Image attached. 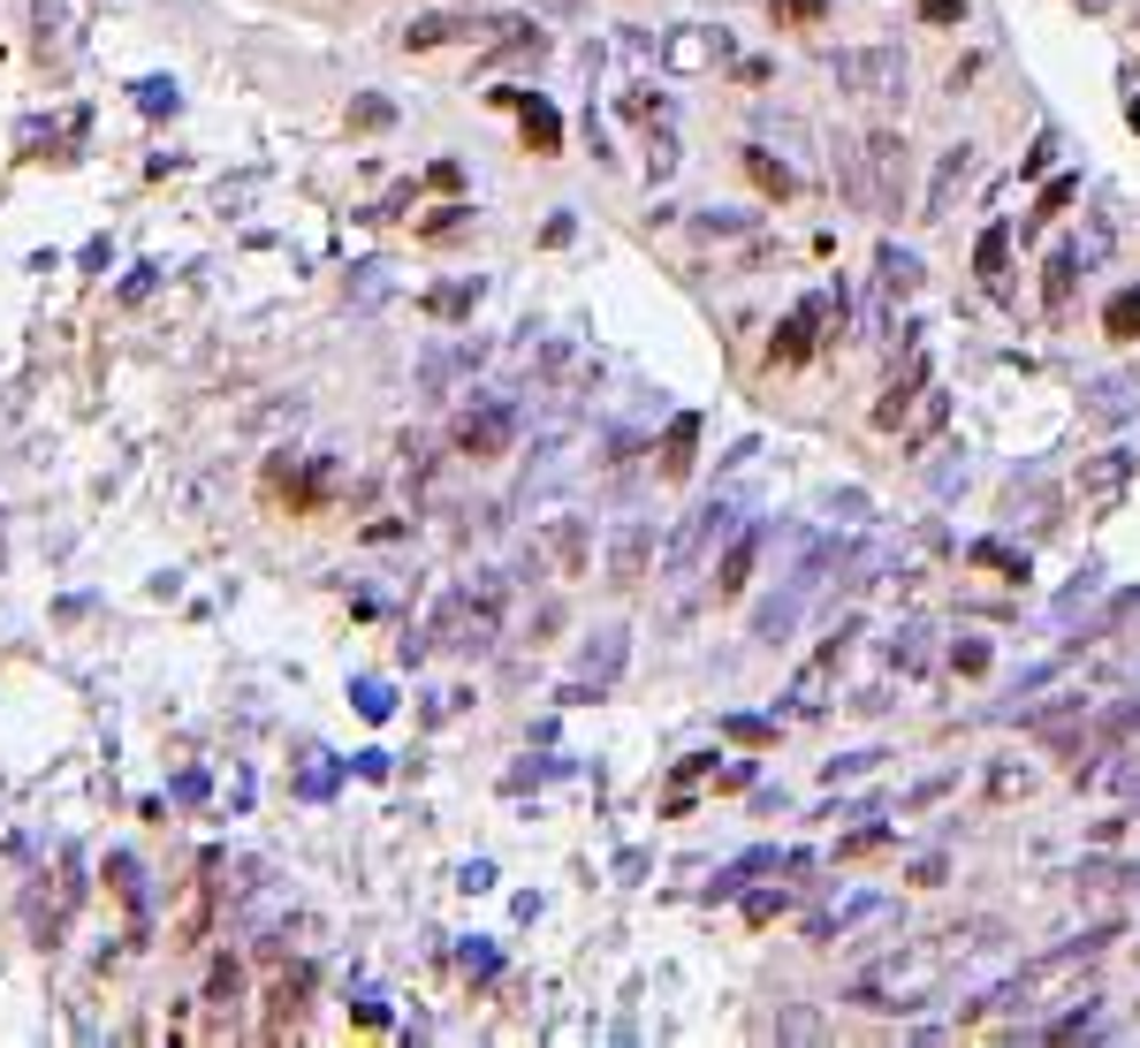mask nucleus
Wrapping results in <instances>:
<instances>
[{
  "mask_svg": "<svg viewBox=\"0 0 1140 1048\" xmlns=\"http://www.w3.org/2000/svg\"><path fill=\"white\" fill-rule=\"evenodd\" d=\"M958 950H973L966 934H935V942H913V950H897V958L867 964V972L851 980V1003L859 1010H920V1003H935V988H943V972H951Z\"/></svg>",
  "mask_w": 1140,
  "mask_h": 1048,
  "instance_id": "f257e3e1",
  "label": "nucleus"
},
{
  "mask_svg": "<svg viewBox=\"0 0 1140 1048\" xmlns=\"http://www.w3.org/2000/svg\"><path fill=\"white\" fill-rule=\"evenodd\" d=\"M837 327H845V282H837V290H813L806 304H791L783 327H776V342H768V358H776V365H806Z\"/></svg>",
  "mask_w": 1140,
  "mask_h": 1048,
  "instance_id": "f03ea898",
  "label": "nucleus"
},
{
  "mask_svg": "<svg viewBox=\"0 0 1140 1048\" xmlns=\"http://www.w3.org/2000/svg\"><path fill=\"white\" fill-rule=\"evenodd\" d=\"M859 160H867V213H905L913 198V145L897 129L859 137Z\"/></svg>",
  "mask_w": 1140,
  "mask_h": 1048,
  "instance_id": "7ed1b4c3",
  "label": "nucleus"
},
{
  "mask_svg": "<svg viewBox=\"0 0 1140 1048\" xmlns=\"http://www.w3.org/2000/svg\"><path fill=\"white\" fill-rule=\"evenodd\" d=\"M829 77L845 91H859V99H905V53L897 46H837L829 53Z\"/></svg>",
  "mask_w": 1140,
  "mask_h": 1048,
  "instance_id": "20e7f679",
  "label": "nucleus"
},
{
  "mask_svg": "<svg viewBox=\"0 0 1140 1048\" xmlns=\"http://www.w3.org/2000/svg\"><path fill=\"white\" fill-rule=\"evenodd\" d=\"M730 525H738V502H722V494L692 509V517H684V532H676V547H670V578H692V570L708 562V547H715Z\"/></svg>",
  "mask_w": 1140,
  "mask_h": 1048,
  "instance_id": "39448f33",
  "label": "nucleus"
},
{
  "mask_svg": "<svg viewBox=\"0 0 1140 1048\" xmlns=\"http://www.w3.org/2000/svg\"><path fill=\"white\" fill-rule=\"evenodd\" d=\"M509 441H517V411L509 403H471L457 419V457H471V463L509 457Z\"/></svg>",
  "mask_w": 1140,
  "mask_h": 1048,
  "instance_id": "423d86ee",
  "label": "nucleus"
},
{
  "mask_svg": "<svg viewBox=\"0 0 1140 1048\" xmlns=\"http://www.w3.org/2000/svg\"><path fill=\"white\" fill-rule=\"evenodd\" d=\"M851 638H859V624H837L829 638H821V654H813V662L799 669V684L783 692V699H791V714H813V707H821V692H829V684H837V669H845Z\"/></svg>",
  "mask_w": 1140,
  "mask_h": 1048,
  "instance_id": "0eeeda50",
  "label": "nucleus"
},
{
  "mask_svg": "<svg viewBox=\"0 0 1140 1048\" xmlns=\"http://www.w3.org/2000/svg\"><path fill=\"white\" fill-rule=\"evenodd\" d=\"M1133 471H1140V457H1126V449L1080 457V502L1095 509V517H1110V509H1118V494L1133 487Z\"/></svg>",
  "mask_w": 1140,
  "mask_h": 1048,
  "instance_id": "6e6552de",
  "label": "nucleus"
},
{
  "mask_svg": "<svg viewBox=\"0 0 1140 1048\" xmlns=\"http://www.w3.org/2000/svg\"><path fill=\"white\" fill-rule=\"evenodd\" d=\"M973 175H981V153L973 145H951L943 160H935V183H928V206H920V221H951V206L973 190Z\"/></svg>",
  "mask_w": 1140,
  "mask_h": 1048,
  "instance_id": "1a4fd4ad",
  "label": "nucleus"
},
{
  "mask_svg": "<svg viewBox=\"0 0 1140 1048\" xmlns=\"http://www.w3.org/2000/svg\"><path fill=\"white\" fill-rule=\"evenodd\" d=\"M624 654H632V638H624L616 624H608V630H593L586 646H578V684H571V699H586V692H601V684H616Z\"/></svg>",
  "mask_w": 1140,
  "mask_h": 1048,
  "instance_id": "9d476101",
  "label": "nucleus"
},
{
  "mask_svg": "<svg viewBox=\"0 0 1140 1048\" xmlns=\"http://www.w3.org/2000/svg\"><path fill=\"white\" fill-rule=\"evenodd\" d=\"M662 61H670L676 77H692V69L730 61V39H722V31H708V23H676L670 39H662Z\"/></svg>",
  "mask_w": 1140,
  "mask_h": 1048,
  "instance_id": "9b49d317",
  "label": "nucleus"
},
{
  "mask_svg": "<svg viewBox=\"0 0 1140 1048\" xmlns=\"http://www.w3.org/2000/svg\"><path fill=\"white\" fill-rule=\"evenodd\" d=\"M540 555L555 562V578H586V555H593L586 517H548L540 525Z\"/></svg>",
  "mask_w": 1140,
  "mask_h": 1048,
  "instance_id": "f8f14e48",
  "label": "nucleus"
},
{
  "mask_svg": "<svg viewBox=\"0 0 1140 1048\" xmlns=\"http://www.w3.org/2000/svg\"><path fill=\"white\" fill-rule=\"evenodd\" d=\"M646 562H654V525H616V540H608V586H639L646 578Z\"/></svg>",
  "mask_w": 1140,
  "mask_h": 1048,
  "instance_id": "ddd939ff",
  "label": "nucleus"
},
{
  "mask_svg": "<svg viewBox=\"0 0 1140 1048\" xmlns=\"http://www.w3.org/2000/svg\"><path fill=\"white\" fill-rule=\"evenodd\" d=\"M753 562H760V525H746L738 540L722 547V562H715V600H738V592L753 586Z\"/></svg>",
  "mask_w": 1140,
  "mask_h": 1048,
  "instance_id": "4468645a",
  "label": "nucleus"
},
{
  "mask_svg": "<svg viewBox=\"0 0 1140 1048\" xmlns=\"http://www.w3.org/2000/svg\"><path fill=\"white\" fill-rule=\"evenodd\" d=\"M1088 266H1095V258H1088V244H1056L1050 266H1042V304H1050V312H1064V304H1072V282H1080Z\"/></svg>",
  "mask_w": 1140,
  "mask_h": 1048,
  "instance_id": "2eb2a0df",
  "label": "nucleus"
},
{
  "mask_svg": "<svg viewBox=\"0 0 1140 1048\" xmlns=\"http://www.w3.org/2000/svg\"><path fill=\"white\" fill-rule=\"evenodd\" d=\"M1004 266H1012V221H988V228H981V244H973V274L1004 296Z\"/></svg>",
  "mask_w": 1140,
  "mask_h": 1048,
  "instance_id": "dca6fc26",
  "label": "nucleus"
},
{
  "mask_svg": "<svg viewBox=\"0 0 1140 1048\" xmlns=\"http://www.w3.org/2000/svg\"><path fill=\"white\" fill-rule=\"evenodd\" d=\"M875 290H883L889 304L913 296V290H920V258L905 252V244H883V252H875Z\"/></svg>",
  "mask_w": 1140,
  "mask_h": 1048,
  "instance_id": "f3484780",
  "label": "nucleus"
},
{
  "mask_svg": "<svg viewBox=\"0 0 1140 1048\" xmlns=\"http://www.w3.org/2000/svg\"><path fill=\"white\" fill-rule=\"evenodd\" d=\"M943 419H951V395H943V388L928 380V388L913 395V411H905V425H897V433H905V449H920L928 433H943Z\"/></svg>",
  "mask_w": 1140,
  "mask_h": 1048,
  "instance_id": "a211bd4d",
  "label": "nucleus"
},
{
  "mask_svg": "<svg viewBox=\"0 0 1140 1048\" xmlns=\"http://www.w3.org/2000/svg\"><path fill=\"white\" fill-rule=\"evenodd\" d=\"M692 449H700V411H676L670 433H662V479H684L692 471Z\"/></svg>",
  "mask_w": 1140,
  "mask_h": 1048,
  "instance_id": "6ab92c4d",
  "label": "nucleus"
},
{
  "mask_svg": "<svg viewBox=\"0 0 1140 1048\" xmlns=\"http://www.w3.org/2000/svg\"><path fill=\"white\" fill-rule=\"evenodd\" d=\"M1072 198H1080V175H1056V183H1042V198H1034V213H1019V236L1034 244V236H1042V228H1050V221H1056L1064 206H1072Z\"/></svg>",
  "mask_w": 1140,
  "mask_h": 1048,
  "instance_id": "aec40b11",
  "label": "nucleus"
},
{
  "mask_svg": "<svg viewBox=\"0 0 1140 1048\" xmlns=\"http://www.w3.org/2000/svg\"><path fill=\"white\" fill-rule=\"evenodd\" d=\"M928 662H935V630L928 624H905L897 638H889V669L897 676H920Z\"/></svg>",
  "mask_w": 1140,
  "mask_h": 1048,
  "instance_id": "412c9836",
  "label": "nucleus"
},
{
  "mask_svg": "<svg viewBox=\"0 0 1140 1048\" xmlns=\"http://www.w3.org/2000/svg\"><path fill=\"white\" fill-rule=\"evenodd\" d=\"M746 175H753V183L768 190V198H791V190H799V175L783 168V160H776L768 145H746Z\"/></svg>",
  "mask_w": 1140,
  "mask_h": 1048,
  "instance_id": "4be33fe9",
  "label": "nucleus"
},
{
  "mask_svg": "<svg viewBox=\"0 0 1140 1048\" xmlns=\"http://www.w3.org/2000/svg\"><path fill=\"white\" fill-rule=\"evenodd\" d=\"M1088 419H1095V425H1126V419H1133L1126 380H1095V388H1088Z\"/></svg>",
  "mask_w": 1140,
  "mask_h": 1048,
  "instance_id": "5701e85b",
  "label": "nucleus"
},
{
  "mask_svg": "<svg viewBox=\"0 0 1140 1048\" xmlns=\"http://www.w3.org/2000/svg\"><path fill=\"white\" fill-rule=\"evenodd\" d=\"M966 562H973V570H1004L1012 586H1026V555H1012L1004 540H973V547H966Z\"/></svg>",
  "mask_w": 1140,
  "mask_h": 1048,
  "instance_id": "b1692460",
  "label": "nucleus"
},
{
  "mask_svg": "<svg viewBox=\"0 0 1140 1048\" xmlns=\"http://www.w3.org/2000/svg\"><path fill=\"white\" fill-rule=\"evenodd\" d=\"M525 145H533V153H555V145H563V123H555L548 99H525Z\"/></svg>",
  "mask_w": 1140,
  "mask_h": 1048,
  "instance_id": "393cba45",
  "label": "nucleus"
},
{
  "mask_svg": "<svg viewBox=\"0 0 1140 1048\" xmlns=\"http://www.w3.org/2000/svg\"><path fill=\"white\" fill-rule=\"evenodd\" d=\"M1126 737H1140V699H1118V707L1095 722V745H1126Z\"/></svg>",
  "mask_w": 1140,
  "mask_h": 1048,
  "instance_id": "a878e982",
  "label": "nucleus"
},
{
  "mask_svg": "<svg viewBox=\"0 0 1140 1048\" xmlns=\"http://www.w3.org/2000/svg\"><path fill=\"white\" fill-rule=\"evenodd\" d=\"M1102 327H1110V335H1118V342H1133V335H1140V290H1118V296H1110V312H1102Z\"/></svg>",
  "mask_w": 1140,
  "mask_h": 1048,
  "instance_id": "bb28decb",
  "label": "nucleus"
},
{
  "mask_svg": "<svg viewBox=\"0 0 1140 1048\" xmlns=\"http://www.w3.org/2000/svg\"><path fill=\"white\" fill-rule=\"evenodd\" d=\"M670 175H676V137L654 129V137H646V183H670Z\"/></svg>",
  "mask_w": 1140,
  "mask_h": 1048,
  "instance_id": "cd10ccee",
  "label": "nucleus"
},
{
  "mask_svg": "<svg viewBox=\"0 0 1140 1048\" xmlns=\"http://www.w3.org/2000/svg\"><path fill=\"white\" fill-rule=\"evenodd\" d=\"M426 304H433L441 320H465L471 304H479V282H449V290H433V296H426Z\"/></svg>",
  "mask_w": 1140,
  "mask_h": 1048,
  "instance_id": "c85d7f7f",
  "label": "nucleus"
},
{
  "mask_svg": "<svg viewBox=\"0 0 1140 1048\" xmlns=\"http://www.w3.org/2000/svg\"><path fill=\"white\" fill-rule=\"evenodd\" d=\"M1056 153H1064V137H1056V129H1042V137H1034V153L1019 160V175H1026V183H1034V175H1050V168H1056Z\"/></svg>",
  "mask_w": 1140,
  "mask_h": 1048,
  "instance_id": "c756f323",
  "label": "nucleus"
},
{
  "mask_svg": "<svg viewBox=\"0 0 1140 1048\" xmlns=\"http://www.w3.org/2000/svg\"><path fill=\"white\" fill-rule=\"evenodd\" d=\"M829 8H837V0H776V23H783V31H799V23H821Z\"/></svg>",
  "mask_w": 1140,
  "mask_h": 1048,
  "instance_id": "7c9ffc66",
  "label": "nucleus"
},
{
  "mask_svg": "<svg viewBox=\"0 0 1140 1048\" xmlns=\"http://www.w3.org/2000/svg\"><path fill=\"white\" fill-rule=\"evenodd\" d=\"M624 115H632V123H662V115H670V99H662L654 85H639V91H624Z\"/></svg>",
  "mask_w": 1140,
  "mask_h": 1048,
  "instance_id": "2f4dec72",
  "label": "nucleus"
},
{
  "mask_svg": "<svg viewBox=\"0 0 1140 1048\" xmlns=\"http://www.w3.org/2000/svg\"><path fill=\"white\" fill-rule=\"evenodd\" d=\"M951 669L981 676V669H988V638H958V646H951Z\"/></svg>",
  "mask_w": 1140,
  "mask_h": 1048,
  "instance_id": "473e14b6",
  "label": "nucleus"
},
{
  "mask_svg": "<svg viewBox=\"0 0 1140 1048\" xmlns=\"http://www.w3.org/2000/svg\"><path fill=\"white\" fill-rule=\"evenodd\" d=\"M441 39H457V16H419L411 23V46H441Z\"/></svg>",
  "mask_w": 1140,
  "mask_h": 1048,
  "instance_id": "72a5a7b5",
  "label": "nucleus"
},
{
  "mask_svg": "<svg viewBox=\"0 0 1140 1048\" xmlns=\"http://www.w3.org/2000/svg\"><path fill=\"white\" fill-rule=\"evenodd\" d=\"M753 213H700V236H746Z\"/></svg>",
  "mask_w": 1140,
  "mask_h": 1048,
  "instance_id": "f704fd0d",
  "label": "nucleus"
},
{
  "mask_svg": "<svg viewBox=\"0 0 1140 1048\" xmlns=\"http://www.w3.org/2000/svg\"><path fill=\"white\" fill-rule=\"evenodd\" d=\"M883 843H889V829H859V836H845V843H837V859H875Z\"/></svg>",
  "mask_w": 1140,
  "mask_h": 1048,
  "instance_id": "c9c22d12",
  "label": "nucleus"
},
{
  "mask_svg": "<svg viewBox=\"0 0 1140 1048\" xmlns=\"http://www.w3.org/2000/svg\"><path fill=\"white\" fill-rule=\"evenodd\" d=\"M920 23H966V0H920Z\"/></svg>",
  "mask_w": 1140,
  "mask_h": 1048,
  "instance_id": "e433bc0d",
  "label": "nucleus"
},
{
  "mask_svg": "<svg viewBox=\"0 0 1140 1048\" xmlns=\"http://www.w3.org/2000/svg\"><path fill=\"white\" fill-rule=\"evenodd\" d=\"M722 729H730V737H746V745H768V722H760V714H730Z\"/></svg>",
  "mask_w": 1140,
  "mask_h": 1048,
  "instance_id": "4c0bfd02",
  "label": "nucleus"
},
{
  "mask_svg": "<svg viewBox=\"0 0 1140 1048\" xmlns=\"http://www.w3.org/2000/svg\"><path fill=\"white\" fill-rule=\"evenodd\" d=\"M776 1034H791V1041H813V1034H821V1018H806V1010H783V1018H776Z\"/></svg>",
  "mask_w": 1140,
  "mask_h": 1048,
  "instance_id": "58836bf2",
  "label": "nucleus"
},
{
  "mask_svg": "<svg viewBox=\"0 0 1140 1048\" xmlns=\"http://www.w3.org/2000/svg\"><path fill=\"white\" fill-rule=\"evenodd\" d=\"M883 753H859V760H829V783H851V775H867Z\"/></svg>",
  "mask_w": 1140,
  "mask_h": 1048,
  "instance_id": "ea45409f",
  "label": "nucleus"
},
{
  "mask_svg": "<svg viewBox=\"0 0 1140 1048\" xmlns=\"http://www.w3.org/2000/svg\"><path fill=\"white\" fill-rule=\"evenodd\" d=\"M350 290H358V304H373V296H380V266H373V258L358 266V282H350Z\"/></svg>",
  "mask_w": 1140,
  "mask_h": 1048,
  "instance_id": "a19ab883",
  "label": "nucleus"
},
{
  "mask_svg": "<svg viewBox=\"0 0 1140 1048\" xmlns=\"http://www.w3.org/2000/svg\"><path fill=\"white\" fill-rule=\"evenodd\" d=\"M1110 624H1140V592H1126V600L1110 608Z\"/></svg>",
  "mask_w": 1140,
  "mask_h": 1048,
  "instance_id": "79ce46f5",
  "label": "nucleus"
},
{
  "mask_svg": "<svg viewBox=\"0 0 1140 1048\" xmlns=\"http://www.w3.org/2000/svg\"><path fill=\"white\" fill-rule=\"evenodd\" d=\"M1126 123H1133V129H1140V91H1133V99H1126Z\"/></svg>",
  "mask_w": 1140,
  "mask_h": 1048,
  "instance_id": "37998d69",
  "label": "nucleus"
},
{
  "mask_svg": "<svg viewBox=\"0 0 1140 1048\" xmlns=\"http://www.w3.org/2000/svg\"><path fill=\"white\" fill-rule=\"evenodd\" d=\"M1080 8H1110V0H1080Z\"/></svg>",
  "mask_w": 1140,
  "mask_h": 1048,
  "instance_id": "c03bdc74",
  "label": "nucleus"
}]
</instances>
